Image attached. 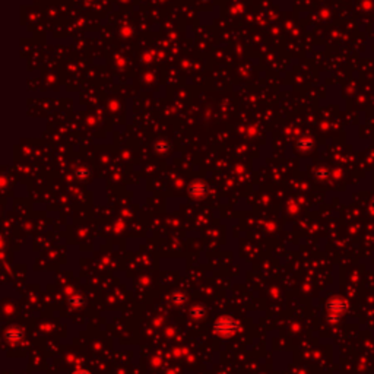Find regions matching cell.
Listing matches in <instances>:
<instances>
[{
	"instance_id": "1",
	"label": "cell",
	"mask_w": 374,
	"mask_h": 374,
	"mask_svg": "<svg viewBox=\"0 0 374 374\" xmlns=\"http://www.w3.org/2000/svg\"><path fill=\"white\" fill-rule=\"evenodd\" d=\"M234 330H235V323L230 317H224L217 323V332L220 335H231V334H234Z\"/></svg>"
},
{
	"instance_id": "2",
	"label": "cell",
	"mask_w": 374,
	"mask_h": 374,
	"mask_svg": "<svg viewBox=\"0 0 374 374\" xmlns=\"http://www.w3.org/2000/svg\"><path fill=\"white\" fill-rule=\"evenodd\" d=\"M207 192V186L203 181H196L190 186V193L194 197H203Z\"/></svg>"
},
{
	"instance_id": "3",
	"label": "cell",
	"mask_w": 374,
	"mask_h": 374,
	"mask_svg": "<svg viewBox=\"0 0 374 374\" xmlns=\"http://www.w3.org/2000/svg\"><path fill=\"white\" fill-rule=\"evenodd\" d=\"M75 374H90V373H87V371H77V373Z\"/></svg>"
}]
</instances>
